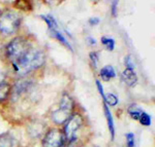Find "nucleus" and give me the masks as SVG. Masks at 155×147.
<instances>
[{
    "label": "nucleus",
    "instance_id": "23",
    "mask_svg": "<svg viewBox=\"0 0 155 147\" xmlns=\"http://www.w3.org/2000/svg\"><path fill=\"white\" fill-rule=\"evenodd\" d=\"M96 86H97V89H98L99 94L101 95L102 99H104V96H106V94H104V86H102V84H101V83L99 80H96Z\"/></svg>",
    "mask_w": 155,
    "mask_h": 147
},
{
    "label": "nucleus",
    "instance_id": "9",
    "mask_svg": "<svg viewBox=\"0 0 155 147\" xmlns=\"http://www.w3.org/2000/svg\"><path fill=\"white\" fill-rule=\"evenodd\" d=\"M32 86L31 80H20L18 83H16V84L12 88L11 94L14 98H18L19 96H21L22 94L26 93L27 89Z\"/></svg>",
    "mask_w": 155,
    "mask_h": 147
},
{
    "label": "nucleus",
    "instance_id": "15",
    "mask_svg": "<svg viewBox=\"0 0 155 147\" xmlns=\"http://www.w3.org/2000/svg\"><path fill=\"white\" fill-rule=\"evenodd\" d=\"M41 18L44 20L45 22H46L47 26H48V29L49 31L50 30H53V29H57L59 28L58 27V24H57L56 20L54 19L53 16H51V14H41Z\"/></svg>",
    "mask_w": 155,
    "mask_h": 147
},
{
    "label": "nucleus",
    "instance_id": "24",
    "mask_svg": "<svg viewBox=\"0 0 155 147\" xmlns=\"http://www.w3.org/2000/svg\"><path fill=\"white\" fill-rule=\"evenodd\" d=\"M101 22V20H99V18H91L89 20V23L90 25H92V26H95V25H98V23Z\"/></svg>",
    "mask_w": 155,
    "mask_h": 147
},
{
    "label": "nucleus",
    "instance_id": "17",
    "mask_svg": "<svg viewBox=\"0 0 155 147\" xmlns=\"http://www.w3.org/2000/svg\"><path fill=\"white\" fill-rule=\"evenodd\" d=\"M104 104H106L107 106V105L115 106V105H117V104H118V97H117L116 95H114V94H107V95L104 96Z\"/></svg>",
    "mask_w": 155,
    "mask_h": 147
},
{
    "label": "nucleus",
    "instance_id": "8",
    "mask_svg": "<svg viewBox=\"0 0 155 147\" xmlns=\"http://www.w3.org/2000/svg\"><path fill=\"white\" fill-rule=\"evenodd\" d=\"M0 147H20L18 139L9 132L0 135Z\"/></svg>",
    "mask_w": 155,
    "mask_h": 147
},
{
    "label": "nucleus",
    "instance_id": "21",
    "mask_svg": "<svg viewBox=\"0 0 155 147\" xmlns=\"http://www.w3.org/2000/svg\"><path fill=\"white\" fill-rule=\"evenodd\" d=\"M126 145L127 147H134L136 143H134V135L132 133L126 134Z\"/></svg>",
    "mask_w": 155,
    "mask_h": 147
},
{
    "label": "nucleus",
    "instance_id": "4",
    "mask_svg": "<svg viewBox=\"0 0 155 147\" xmlns=\"http://www.w3.org/2000/svg\"><path fill=\"white\" fill-rule=\"evenodd\" d=\"M30 47H32V45L27 39H25L24 37H17L6 45V56L12 63L17 59H19L24 53H26Z\"/></svg>",
    "mask_w": 155,
    "mask_h": 147
},
{
    "label": "nucleus",
    "instance_id": "3",
    "mask_svg": "<svg viewBox=\"0 0 155 147\" xmlns=\"http://www.w3.org/2000/svg\"><path fill=\"white\" fill-rule=\"evenodd\" d=\"M21 18L17 12L6 11L0 14V32L6 35L14 34L19 29Z\"/></svg>",
    "mask_w": 155,
    "mask_h": 147
},
{
    "label": "nucleus",
    "instance_id": "1",
    "mask_svg": "<svg viewBox=\"0 0 155 147\" xmlns=\"http://www.w3.org/2000/svg\"><path fill=\"white\" fill-rule=\"evenodd\" d=\"M12 64L15 72L18 75H26L29 72L41 68L45 64V54L39 49L30 47L26 53H24Z\"/></svg>",
    "mask_w": 155,
    "mask_h": 147
},
{
    "label": "nucleus",
    "instance_id": "25",
    "mask_svg": "<svg viewBox=\"0 0 155 147\" xmlns=\"http://www.w3.org/2000/svg\"><path fill=\"white\" fill-rule=\"evenodd\" d=\"M87 41H88V43L90 45L96 44V40H95V38H93V37H88V38H87Z\"/></svg>",
    "mask_w": 155,
    "mask_h": 147
},
{
    "label": "nucleus",
    "instance_id": "13",
    "mask_svg": "<svg viewBox=\"0 0 155 147\" xmlns=\"http://www.w3.org/2000/svg\"><path fill=\"white\" fill-rule=\"evenodd\" d=\"M50 34H51V36L52 37H54V38H56L57 40L61 42L62 44H64L65 46L68 47L71 51H72V47L71 45V43H69L68 41H67V39L65 38V36L63 35V34L61 33V31L59 30V28H57V29H53V30H50Z\"/></svg>",
    "mask_w": 155,
    "mask_h": 147
},
{
    "label": "nucleus",
    "instance_id": "18",
    "mask_svg": "<svg viewBox=\"0 0 155 147\" xmlns=\"http://www.w3.org/2000/svg\"><path fill=\"white\" fill-rule=\"evenodd\" d=\"M140 123L141 124H143V126H146V127H149L150 124H151V116L149 115L147 112L143 111V113H142L141 117H140Z\"/></svg>",
    "mask_w": 155,
    "mask_h": 147
},
{
    "label": "nucleus",
    "instance_id": "14",
    "mask_svg": "<svg viewBox=\"0 0 155 147\" xmlns=\"http://www.w3.org/2000/svg\"><path fill=\"white\" fill-rule=\"evenodd\" d=\"M127 112H128L129 116L134 119V120H139L140 117H141L142 113H143V109L140 108L139 106L136 105V104H132L128 107V109H127Z\"/></svg>",
    "mask_w": 155,
    "mask_h": 147
},
{
    "label": "nucleus",
    "instance_id": "20",
    "mask_svg": "<svg viewBox=\"0 0 155 147\" xmlns=\"http://www.w3.org/2000/svg\"><path fill=\"white\" fill-rule=\"evenodd\" d=\"M90 60H91V63L94 66V68H97V65H98V53L97 52H91L89 54Z\"/></svg>",
    "mask_w": 155,
    "mask_h": 147
},
{
    "label": "nucleus",
    "instance_id": "5",
    "mask_svg": "<svg viewBox=\"0 0 155 147\" xmlns=\"http://www.w3.org/2000/svg\"><path fill=\"white\" fill-rule=\"evenodd\" d=\"M82 124H83V117L81 114L74 113L68 118L65 127H64V137L68 140V142H71L74 139H77L76 134L78 130L81 128Z\"/></svg>",
    "mask_w": 155,
    "mask_h": 147
},
{
    "label": "nucleus",
    "instance_id": "2",
    "mask_svg": "<svg viewBox=\"0 0 155 147\" xmlns=\"http://www.w3.org/2000/svg\"><path fill=\"white\" fill-rule=\"evenodd\" d=\"M74 102L68 94H63L59 103V108L52 113V119L57 124H63L72 115Z\"/></svg>",
    "mask_w": 155,
    "mask_h": 147
},
{
    "label": "nucleus",
    "instance_id": "22",
    "mask_svg": "<svg viewBox=\"0 0 155 147\" xmlns=\"http://www.w3.org/2000/svg\"><path fill=\"white\" fill-rule=\"evenodd\" d=\"M117 8H118V1H113L112 2V7H111V11L113 17H117Z\"/></svg>",
    "mask_w": 155,
    "mask_h": 147
},
{
    "label": "nucleus",
    "instance_id": "16",
    "mask_svg": "<svg viewBox=\"0 0 155 147\" xmlns=\"http://www.w3.org/2000/svg\"><path fill=\"white\" fill-rule=\"evenodd\" d=\"M101 43L104 44V47L107 49V51H114L115 48V40L112 37L109 36H102L101 37Z\"/></svg>",
    "mask_w": 155,
    "mask_h": 147
},
{
    "label": "nucleus",
    "instance_id": "7",
    "mask_svg": "<svg viewBox=\"0 0 155 147\" xmlns=\"http://www.w3.org/2000/svg\"><path fill=\"white\" fill-rule=\"evenodd\" d=\"M12 88L9 83L6 81V75L0 72V103L5 101L11 95Z\"/></svg>",
    "mask_w": 155,
    "mask_h": 147
},
{
    "label": "nucleus",
    "instance_id": "6",
    "mask_svg": "<svg viewBox=\"0 0 155 147\" xmlns=\"http://www.w3.org/2000/svg\"><path fill=\"white\" fill-rule=\"evenodd\" d=\"M42 147H63L64 134L59 129H51L42 139Z\"/></svg>",
    "mask_w": 155,
    "mask_h": 147
},
{
    "label": "nucleus",
    "instance_id": "19",
    "mask_svg": "<svg viewBox=\"0 0 155 147\" xmlns=\"http://www.w3.org/2000/svg\"><path fill=\"white\" fill-rule=\"evenodd\" d=\"M124 63H125L126 69H131V70H134V68L136 67L134 62L132 61V57L130 56V55H128V56L125 57V59H124Z\"/></svg>",
    "mask_w": 155,
    "mask_h": 147
},
{
    "label": "nucleus",
    "instance_id": "10",
    "mask_svg": "<svg viewBox=\"0 0 155 147\" xmlns=\"http://www.w3.org/2000/svg\"><path fill=\"white\" fill-rule=\"evenodd\" d=\"M122 80L128 86H134L137 83V73L131 69H125L122 72Z\"/></svg>",
    "mask_w": 155,
    "mask_h": 147
},
{
    "label": "nucleus",
    "instance_id": "11",
    "mask_svg": "<svg viewBox=\"0 0 155 147\" xmlns=\"http://www.w3.org/2000/svg\"><path fill=\"white\" fill-rule=\"evenodd\" d=\"M104 115H106V118H107L109 132H110V134H111V139H112V140H114V139H115V123H114V118H113V115H112V112L110 111V108L106 105V104L104 105Z\"/></svg>",
    "mask_w": 155,
    "mask_h": 147
},
{
    "label": "nucleus",
    "instance_id": "12",
    "mask_svg": "<svg viewBox=\"0 0 155 147\" xmlns=\"http://www.w3.org/2000/svg\"><path fill=\"white\" fill-rule=\"evenodd\" d=\"M101 76L104 81H109L110 79L116 77V71H115L114 67L111 65H107L101 70Z\"/></svg>",
    "mask_w": 155,
    "mask_h": 147
}]
</instances>
